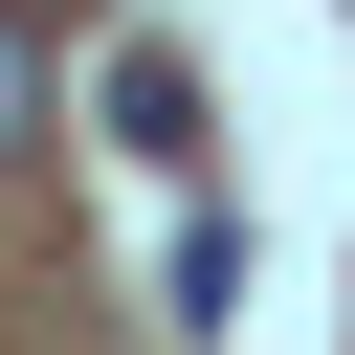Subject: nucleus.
I'll use <instances>...</instances> for the list:
<instances>
[{
	"label": "nucleus",
	"instance_id": "obj_1",
	"mask_svg": "<svg viewBox=\"0 0 355 355\" xmlns=\"http://www.w3.org/2000/svg\"><path fill=\"white\" fill-rule=\"evenodd\" d=\"M22 133H44V44L0 22V155H22Z\"/></svg>",
	"mask_w": 355,
	"mask_h": 355
}]
</instances>
